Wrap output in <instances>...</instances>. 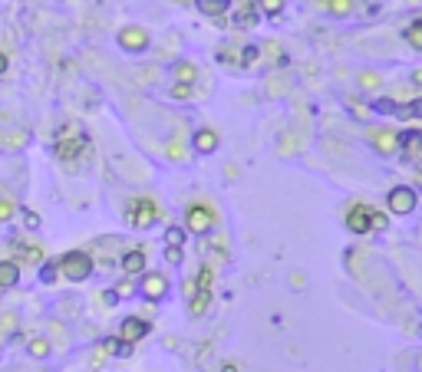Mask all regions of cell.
Segmentation results:
<instances>
[{
    "label": "cell",
    "mask_w": 422,
    "mask_h": 372,
    "mask_svg": "<svg viewBox=\"0 0 422 372\" xmlns=\"http://www.w3.org/2000/svg\"><path fill=\"white\" fill-rule=\"evenodd\" d=\"M165 244L168 247H181V244H185V227H175V224H172L165 231Z\"/></svg>",
    "instance_id": "22"
},
{
    "label": "cell",
    "mask_w": 422,
    "mask_h": 372,
    "mask_svg": "<svg viewBox=\"0 0 422 372\" xmlns=\"http://www.w3.org/2000/svg\"><path fill=\"white\" fill-rule=\"evenodd\" d=\"M373 214H376V208H370V205H353L347 211V231H353L356 238L370 234L373 231Z\"/></svg>",
    "instance_id": "7"
},
{
    "label": "cell",
    "mask_w": 422,
    "mask_h": 372,
    "mask_svg": "<svg viewBox=\"0 0 422 372\" xmlns=\"http://www.w3.org/2000/svg\"><path fill=\"white\" fill-rule=\"evenodd\" d=\"M14 214H17L14 201H7V198H0V224H3V221H10Z\"/></svg>",
    "instance_id": "25"
},
{
    "label": "cell",
    "mask_w": 422,
    "mask_h": 372,
    "mask_svg": "<svg viewBox=\"0 0 422 372\" xmlns=\"http://www.w3.org/2000/svg\"><path fill=\"white\" fill-rule=\"evenodd\" d=\"M195 7L205 17H225L228 7H231V0H195Z\"/></svg>",
    "instance_id": "18"
},
{
    "label": "cell",
    "mask_w": 422,
    "mask_h": 372,
    "mask_svg": "<svg viewBox=\"0 0 422 372\" xmlns=\"http://www.w3.org/2000/svg\"><path fill=\"white\" fill-rule=\"evenodd\" d=\"M125 221L132 224V227H139V231H145V227H152V224L159 221V205L152 198H145V194H139V198H132L125 205Z\"/></svg>",
    "instance_id": "4"
},
{
    "label": "cell",
    "mask_w": 422,
    "mask_h": 372,
    "mask_svg": "<svg viewBox=\"0 0 422 372\" xmlns=\"http://www.w3.org/2000/svg\"><path fill=\"white\" fill-rule=\"evenodd\" d=\"M386 205H390L392 214H412L416 211V205H419V194H416V188H409V185H396L390 194H386Z\"/></svg>",
    "instance_id": "6"
},
{
    "label": "cell",
    "mask_w": 422,
    "mask_h": 372,
    "mask_svg": "<svg viewBox=\"0 0 422 372\" xmlns=\"http://www.w3.org/2000/svg\"><path fill=\"white\" fill-rule=\"evenodd\" d=\"M119 46L129 50V53H139V50L149 46V37H145V30H139V27H125V30L119 33Z\"/></svg>",
    "instance_id": "11"
},
{
    "label": "cell",
    "mask_w": 422,
    "mask_h": 372,
    "mask_svg": "<svg viewBox=\"0 0 422 372\" xmlns=\"http://www.w3.org/2000/svg\"><path fill=\"white\" fill-rule=\"evenodd\" d=\"M103 303H106V307H112V303H119V297H116V290H106V293H103Z\"/></svg>",
    "instance_id": "33"
},
{
    "label": "cell",
    "mask_w": 422,
    "mask_h": 372,
    "mask_svg": "<svg viewBox=\"0 0 422 372\" xmlns=\"http://www.w3.org/2000/svg\"><path fill=\"white\" fill-rule=\"evenodd\" d=\"M165 260L168 264H181V247H165Z\"/></svg>",
    "instance_id": "28"
},
{
    "label": "cell",
    "mask_w": 422,
    "mask_h": 372,
    "mask_svg": "<svg viewBox=\"0 0 422 372\" xmlns=\"http://www.w3.org/2000/svg\"><path fill=\"white\" fill-rule=\"evenodd\" d=\"M122 273H129V277H136V273H145V251L142 247H132V251L122 254Z\"/></svg>",
    "instance_id": "13"
},
{
    "label": "cell",
    "mask_w": 422,
    "mask_h": 372,
    "mask_svg": "<svg viewBox=\"0 0 422 372\" xmlns=\"http://www.w3.org/2000/svg\"><path fill=\"white\" fill-rule=\"evenodd\" d=\"M27 353H30L33 359H46V356H50V342L37 336V340H30V342H27Z\"/></svg>",
    "instance_id": "19"
},
{
    "label": "cell",
    "mask_w": 422,
    "mask_h": 372,
    "mask_svg": "<svg viewBox=\"0 0 422 372\" xmlns=\"http://www.w3.org/2000/svg\"><path fill=\"white\" fill-rule=\"evenodd\" d=\"M14 251L20 260H27V264H40L43 260V251L37 247V244H27V240H14Z\"/></svg>",
    "instance_id": "17"
},
{
    "label": "cell",
    "mask_w": 422,
    "mask_h": 372,
    "mask_svg": "<svg viewBox=\"0 0 422 372\" xmlns=\"http://www.w3.org/2000/svg\"><path fill=\"white\" fill-rule=\"evenodd\" d=\"M168 293V277L165 273H142V297L159 303Z\"/></svg>",
    "instance_id": "10"
},
{
    "label": "cell",
    "mask_w": 422,
    "mask_h": 372,
    "mask_svg": "<svg viewBox=\"0 0 422 372\" xmlns=\"http://www.w3.org/2000/svg\"><path fill=\"white\" fill-rule=\"evenodd\" d=\"M195 76H198V70L192 63H179V66H175V79H179V83H192Z\"/></svg>",
    "instance_id": "21"
},
{
    "label": "cell",
    "mask_w": 422,
    "mask_h": 372,
    "mask_svg": "<svg viewBox=\"0 0 422 372\" xmlns=\"http://www.w3.org/2000/svg\"><path fill=\"white\" fill-rule=\"evenodd\" d=\"M20 283V264L17 260H0V290H10Z\"/></svg>",
    "instance_id": "15"
},
{
    "label": "cell",
    "mask_w": 422,
    "mask_h": 372,
    "mask_svg": "<svg viewBox=\"0 0 422 372\" xmlns=\"http://www.w3.org/2000/svg\"><path fill=\"white\" fill-rule=\"evenodd\" d=\"M7 73V53H0V76Z\"/></svg>",
    "instance_id": "34"
},
{
    "label": "cell",
    "mask_w": 422,
    "mask_h": 372,
    "mask_svg": "<svg viewBox=\"0 0 422 372\" xmlns=\"http://www.w3.org/2000/svg\"><path fill=\"white\" fill-rule=\"evenodd\" d=\"M23 224H27L30 231H37V227H40V218H37L33 211H23Z\"/></svg>",
    "instance_id": "30"
},
{
    "label": "cell",
    "mask_w": 422,
    "mask_h": 372,
    "mask_svg": "<svg viewBox=\"0 0 422 372\" xmlns=\"http://www.w3.org/2000/svg\"><path fill=\"white\" fill-rule=\"evenodd\" d=\"M383 227H386V214H373V231H383Z\"/></svg>",
    "instance_id": "32"
},
{
    "label": "cell",
    "mask_w": 422,
    "mask_h": 372,
    "mask_svg": "<svg viewBox=\"0 0 422 372\" xmlns=\"http://www.w3.org/2000/svg\"><path fill=\"white\" fill-rule=\"evenodd\" d=\"M149 323L142 320V316H125L122 320V327H119V340L122 342H129V346H136L139 340H145L149 336Z\"/></svg>",
    "instance_id": "9"
},
{
    "label": "cell",
    "mask_w": 422,
    "mask_h": 372,
    "mask_svg": "<svg viewBox=\"0 0 422 372\" xmlns=\"http://www.w3.org/2000/svg\"><path fill=\"white\" fill-rule=\"evenodd\" d=\"M373 145H376V152H383V155H392V152L399 149V132H392V129H376V132H373Z\"/></svg>",
    "instance_id": "14"
},
{
    "label": "cell",
    "mask_w": 422,
    "mask_h": 372,
    "mask_svg": "<svg viewBox=\"0 0 422 372\" xmlns=\"http://www.w3.org/2000/svg\"><path fill=\"white\" fill-rule=\"evenodd\" d=\"M0 340H3V336H0Z\"/></svg>",
    "instance_id": "36"
},
{
    "label": "cell",
    "mask_w": 422,
    "mask_h": 372,
    "mask_svg": "<svg viewBox=\"0 0 422 372\" xmlns=\"http://www.w3.org/2000/svg\"><path fill=\"white\" fill-rule=\"evenodd\" d=\"M214 149H218V132H214V129H198L195 132V152L211 155Z\"/></svg>",
    "instance_id": "16"
},
{
    "label": "cell",
    "mask_w": 422,
    "mask_h": 372,
    "mask_svg": "<svg viewBox=\"0 0 422 372\" xmlns=\"http://www.w3.org/2000/svg\"><path fill=\"white\" fill-rule=\"evenodd\" d=\"M214 211L208 208V205H188V211H185V231H192V234H198V238H205V234H211L214 231Z\"/></svg>",
    "instance_id": "5"
},
{
    "label": "cell",
    "mask_w": 422,
    "mask_h": 372,
    "mask_svg": "<svg viewBox=\"0 0 422 372\" xmlns=\"http://www.w3.org/2000/svg\"><path fill=\"white\" fill-rule=\"evenodd\" d=\"M53 152H57V158L66 165H73L76 158L90 155V135H86V129H83L79 122L60 125V129H57V138H53Z\"/></svg>",
    "instance_id": "1"
},
{
    "label": "cell",
    "mask_w": 422,
    "mask_h": 372,
    "mask_svg": "<svg viewBox=\"0 0 422 372\" xmlns=\"http://www.w3.org/2000/svg\"><path fill=\"white\" fill-rule=\"evenodd\" d=\"M211 280H214V273H211V267H201V273H198V280H188L185 283V290H188V313L192 316H201V313L208 310L211 303Z\"/></svg>",
    "instance_id": "3"
},
{
    "label": "cell",
    "mask_w": 422,
    "mask_h": 372,
    "mask_svg": "<svg viewBox=\"0 0 422 372\" xmlns=\"http://www.w3.org/2000/svg\"><path fill=\"white\" fill-rule=\"evenodd\" d=\"M376 112H390V116H396V119H422V99H416V103H392V99H379L376 105H373Z\"/></svg>",
    "instance_id": "8"
},
{
    "label": "cell",
    "mask_w": 422,
    "mask_h": 372,
    "mask_svg": "<svg viewBox=\"0 0 422 372\" xmlns=\"http://www.w3.org/2000/svg\"><path fill=\"white\" fill-rule=\"evenodd\" d=\"M57 273H60V270H57V264H46V267H43V283H53V280H57Z\"/></svg>",
    "instance_id": "31"
},
{
    "label": "cell",
    "mask_w": 422,
    "mask_h": 372,
    "mask_svg": "<svg viewBox=\"0 0 422 372\" xmlns=\"http://www.w3.org/2000/svg\"><path fill=\"white\" fill-rule=\"evenodd\" d=\"M116 297H119V300H125V297H132V283H129V280H122V283H119V287H116Z\"/></svg>",
    "instance_id": "29"
},
{
    "label": "cell",
    "mask_w": 422,
    "mask_h": 372,
    "mask_svg": "<svg viewBox=\"0 0 422 372\" xmlns=\"http://www.w3.org/2000/svg\"><path fill=\"white\" fill-rule=\"evenodd\" d=\"M399 149L406 152V158L422 162V132L419 129H412V132H399Z\"/></svg>",
    "instance_id": "12"
},
{
    "label": "cell",
    "mask_w": 422,
    "mask_h": 372,
    "mask_svg": "<svg viewBox=\"0 0 422 372\" xmlns=\"http://www.w3.org/2000/svg\"><path fill=\"white\" fill-rule=\"evenodd\" d=\"M330 10H333L336 17H343V14L350 10V0H330Z\"/></svg>",
    "instance_id": "27"
},
{
    "label": "cell",
    "mask_w": 422,
    "mask_h": 372,
    "mask_svg": "<svg viewBox=\"0 0 422 372\" xmlns=\"http://www.w3.org/2000/svg\"><path fill=\"white\" fill-rule=\"evenodd\" d=\"M419 181H422V175H419Z\"/></svg>",
    "instance_id": "35"
},
{
    "label": "cell",
    "mask_w": 422,
    "mask_h": 372,
    "mask_svg": "<svg viewBox=\"0 0 422 372\" xmlns=\"http://www.w3.org/2000/svg\"><path fill=\"white\" fill-rule=\"evenodd\" d=\"M406 40H409V46L422 50V20H412V23L406 27Z\"/></svg>",
    "instance_id": "20"
},
{
    "label": "cell",
    "mask_w": 422,
    "mask_h": 372,
    "mask_svg": "<svg viewBox=\"0 0 422 372\" xmlns=\"http://www.w3.org/2000/svg\"><path fill=\"white\" fill-rule=\"evenodd\" d=\"M261 10H264V14H271V17H277L281 10H284V0H261Z\"/></svg>",
    "instance_id": "24"
},
{
    "label": "cell",
    "mask_w": 422,
    "mask_h": 372,
    "mask_svg": "<svg viewBox=\"0 0 422 372\" xmlns=\"http://www.w3.org/2000/svg\"><path fill=\"white\" fill-rule=\"evenodd\" d=\"M57 270H60L66 280L73 283H83L86 277H92V270H96V264H92V257L86 251H66L57 260Z\"/></svg>",
    "instance_id": "2"
},
{
    "label": "cell",
    "mask_w": 422,
    "mask_h": 372,
    "mask_svg": "<svg viewBox=\"0 0 422 372\" xmlns=\"http://www.w3.org/2000/svg\"><path fill=\"white\" fill-rule=\"evenodd\" d=\"M192 90H195L192 83H175V86H172V96L185 103V99H192V96H195V92H192Z\"/></svg>",
    "instance_id": "23"
},
{
    "label": "cell",
    "mask_w": 422,
    "mask_h": 372,
    "mask_svg": "<svg viewBox=\"0 0 422 372\" xmlns=\"http://www.w3.org/2000/svg\"><path fill=\"white\" fill-rule=\"evenodd\" d=\"M257 56H261V50H257V46H244V50H241V63H244V66H254Z\"/></svg>",
    "instance_id": "26"
}]
</instances>
